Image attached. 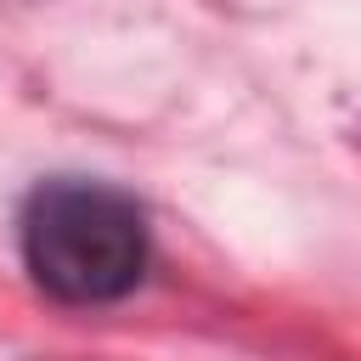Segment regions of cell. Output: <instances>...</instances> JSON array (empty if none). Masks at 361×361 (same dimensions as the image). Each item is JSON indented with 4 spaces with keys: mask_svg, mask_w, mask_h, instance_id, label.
I'll return each mask as SVG.
<instances>
[{
    "mask_svg": "<svg viewBox=\"0 0 361 361\" xmlns=\"http://www.w3.org/2000/svg\"><path fill=\"white\" fill-rule=\"evenodd\" d=\"M17 254L45 299L96 310L130 299L147 282L152 226L124 186L96 175H51L34 180L17 209Z\"/></svg>",
    "mask_w": 361,
    "mask_h": 361,
    "instance_id": "6da1fadb",
    "label": "cell"
}]
</instances>
